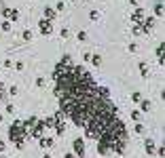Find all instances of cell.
Returning <instances> with one entry per match:
<instances>
[{
  "label": "cell",
  "instance_id": "obj_1",
  "mask_svg": "<svg viewBox=\"0 0 165 158\" xmlns=\"http://www.w3.org/2000/svg\"><path fill=\"white\" fill-rule=\"evenodd\" d=\"M114 118H119V108L112 103V99H102L98 101L95 110H93L91 118L87 120V124L83 127L85 129V137L87 139H100L102 135L106 133V129L110 127V122Z\"/></svg>",
  "mask_w": 165,
  "mask_h": 158
},
{
  "label": "cell",
  "instance_id": "obj_2",
  "mask_svg": "<svg viewBox=\"0 0 165 158\" xmlns=\"http://www.w3.org/2000/svg\"><path fill=\"white\" fill-rule=\"evenodd\" d=\"M28 137H30V135H28V129H26V122H23V120H13L9 124V141H13L17 150L26 148Z\"/></svg>",
  "mask_w": 165,
  "mask_h": 158
},
{
  "label": "cell",
  "instance_id": "obj_3",
  "mask_svg": "<svg viewBox=\"0 0 165 158\" xmlns=\"http://www.w3.org/2000/svg\"><path fill=\"white\" fill-rule=\"evenodd\" d=\"M53 120H55L53 131H55L57 137H61V135L66 133V116H64V112H61V110H57L55 114H53Z\"/></svg>",
  "mask_w": 165,
  "mask_h": 158
},
{
  "label": "cell",
  "instance_id": "obj_4",
  "mask_svg": "<svg viewBox=\"0 0 165 158\" xmlns=\"http://www.w3.org/2000/svg\"><path fill=\"white\" fill-rule=\"evenodd\" d=\"M72 150L76 158H85L87 156V146H85V137H74L72 141Z\"/></svg>",
  "mask_w": 165,
  "mask_h": 158
},
{
  "label": "cell",
  "instance_id": "obj_5",
  "mask_svg": "<svg viewBox=\"0 0 165 158\" xmlns=\"http://www.w3.org/2000/svg\"><path fill=\"white\" fill-rule=\"evenodd\" d=\"M68 65H72V59H70V55H64V57L59 59V63L53 67V74H51V78L55 80V78H57V76H59V74L66 70V67H68Z\"/></svg>",
  "mask_w": 165,
  "mask_h": 158
},
{
  "label": "cell",
  "instance_id": "obj_6",
  "mask_svg": "<svg viewBox=\"0 0 165 158\" xmlns=\"http://www.w3.org/2000/svg\"><path fill=\"white\" fill-rule=\"evenodd\" d=\"M53 28H55L53 21L47 19V17H42V19L38 21V32H40L42 36H51V34H53Z\"/></svg>",
  "mask_w": 165,
  "mask_h": 158
},
{
  "label": "cell",
  "instance_id": "obj_7",
  "mask_svg": "<svg viewBox=\"0 0 165 158\" xmlns=\"http://www.w3.org/2000/svg\"><path fill=\"white\" fill-rule=\"evenodd\" d=\"M140 26H142V32H144V34H150V32L157 28V21H155V17H144Z\"/></svg>",
  "mask_w": 165,
  "mask_h": 158
},
{
  "label": "cell",
  "instance_id": "obj_8",
  "mask_svg": "<svg viewBox=\"0 0 165 158\" xmlns=\"http://www.w3.org/2000/svg\"><path fill=\"white\" fill-rule=\"evenodd\" d=\"M38 146H40V148H44V150H49V148H53V146H55V139H53V137H49V135H42V137L38 139Z\"/></svg>",
  "mask_w": 165,
  "mask_h": 158
},
{
  "label": "cell",
  "instance_id": "obj_9",
  "mask_svg": "<svg viewBox=\"0 0 165 158\" xmlns=\"http://www.w3.org/2000/svg\"><path fill=\"white\" fill-rule=\"evenodd\" d=\"M155 150H157V143H155V139H144V152L148 154V156H152L155 154Z\"/></svg>",
  "mask_w": 165,
  "mask_h": 158
},
{
  "label": "cell",
  "instance_id": "obj_10",
  "mask_svg": "<svg viewBox=\"0 0 165 158\" xmlns=\"http://www.w3.org/2000/svg\"><path fill=\"white\" fill-rule=\"evenodd\" d=\"M95 150H98V154H100V156H110V154H112V152H110V146H108V143H104V141H98Z\"/></svg>",
  "mask_w": 165,
  "mask_h": 158
},
{
  "label": "cell",
  "instance_id": "obj_11",
  "mask_svg": "<svg viewBox=\"0 0 165 158\" xmlns=\"http://www.w3.org/2000/svg\"><path fill=\"white\" fill-rule=\"evenodd\" d=\"M138 70H140V76H142V78H150V67H148L146 61H140L138 63Z\"/></svg>",
  "mask_w": 165,
  "mask_h": 158
},
{
  "label": "cell",
  "instance_id": "obj_12",
  "mask_svg": "<svg viewBox=\"0 0 165 158\" xmlns=\"http://www.w3.org/2000/svg\"><path fill=\"white\" fill-rule=\"evenodd\" d=\"M142 19H144V9L138 7V9L131 13V21H133V23H142Z\"/></svg>",
  "mask_w": 165,
  "mask_h": 158
},
{
  "label": "cell",
  "instance_id": "obj_13",
  "mask_svg": "<svg viewBox=\"0 0 165 158\" xmlns=\"http://www.w3.org/2000/svg\"><path fill=\"white\" fill-rule=\"evenodd\" d=\"M98 95H100L102 99H110V89H108V86L98 84Z\"/></svg>",
  "mask_w": 165,
  "mask_h": 158
},
{
  "label": "cell",
  "instance_id": "obj_14",
  "mask_svg": "<svg viewBox=\"0 0 165 158\" xmlns=\"http://www.w3.org/2000/svg\"><path fill=\"white\" fill-rule=\"evenodd\" d=\"M140 112H152V101L150 99H142L140 101Z\"/></svg>",
  "mask_w": 165,
  "mask_h": 158
},
{
  "label": "cell",
  "instance_id": "obj_15",
  "mask_svg": "<svg viewBox=\"0 0 165 158\" xmlns=\"http://www.w3.org/2000/svg\"><path fill=\"white\" fill-rule=\"evenodd\" d=\"M7 19L11 21V23H15V21H19V11H17V9H11V7H9V15H7Z\"/></svg>",
  "mask_w": 165,
  "mask_h": 158
},
{
  "label": "cell",
  "instance_id": "obj_16",
  "mask_svg": "<svg viewBox=\"0 0 165 158\" xmlns=\"http://www.w3.org/2000/svg\"><path fill=\"white\" fill-rule=\"evenodd\" d=\"M42 17H47V19H51V21H55L57 13H55V9H51V7H44V15H42Z\"/></svg>",
  "mask_w": 165,
  "mask_h": 158
},
{
  "label": "cell",
  "instance_id": "obj_17",
  "mask_svg": "<svg viewBox=\"0 0 165 158\" xmlns=\"http://www.w3.org/2000/svg\"><path fill=\"white\" fill-rule=\"evenodd\" d=\"M155 55H157V61L163 65V42H159V44H157V51H155Z\"/></svg>",
  "mask_w": 165,
  "mask_h": 158
},
{
  "label": "cell",
  "instance_id": "obj_18",
  "mask_svg": "<svg viewBox=\"0 0 165 158\" xmlns=\"http://www.w3.org/2000/svg\"><path fill=\"white\" fill-rule=\"evenodd\" d=\"M0 28H2V32H7V34H9V32L13 30V23H11L9 19H2V23H0Z\"/></svg>",
  "mask_w": 165,
  "mask_h": 158
},
{
  "label": "cell",
  "instance_id": "obj_19",
  "mask_svg": "<svg viewBox=\"0 0 165 158\" xmlns=\"http://www.w3.org/2000/svg\"><path fill=\"white\" fill-rule=\"evenodd\" d=\"M89 61L95 65V67H102V63H104V61H102V55H91V59H89Z\"/></svg>",
  "mask_w": 165,
  "mask_h": 158
},
{
  "label": "cell",
  "instance_id": "obj_20",
  "mask_svg": "<svg viewBox=\"0 0 165 158\" xmlns=\"http://www.w3.org/2000/svg\"><path fill=\"white\" fill-rule=\"evenodd\" d=\"M131 120L140 122V120H142V112H140V110H131Z\"/></svg>",
  "mask_w": 165,
  "mask_h": 158
},
{
  "label": "cell",
  "instance_id": "obj_21",
  "mask_svg": "<svg viewBox=\"0 0 165 158\" xmlns=\"http://www.w3.org/2000/svg\"><path fill=\"white\" fill-rule=\"evenodd\" d=\"M131 34H133V36L144 34V32H142V26H140V23H133V26H131Z\"/></svg>",
  "mask_w": 165,
  "mask_h": 158
},
{
  "label": "cell",
  "instance_id": "obj_22",
  "mask_svg": "<svg viewBox=\"0 0 165 158\" xmlns=\"http://www.w3.org/2000/svg\"><path fill=\"white\" fill-rule=\"evenodd\" d=\"M21 38L26 40V42H30L32 38H34V34H32V30H23V34H21Z\"/></svg>",
  "mask_w": 165,
  "mask_h": 158
},
{
  "label": "cell",
  "instance_id": "obj_23",
  "mask_svg": "<svg viewBox=\"0 0 165 158\" xmlns=\"http://www.w3.org/2000/svg\"><path fill=\"white\" fill-rule=\"evenodd\" d=\"M131 101H133V103H140V101H142V93H140V91H133V93H131Z\"/></svg>",
  "mask_w": 165,
  "mask_h": 158
},
{
  "label": "cell",
  "instance_id": "obj_24",
  "mask_svg": "<svg viewBox=\"0 0 165 158\" xmlns=\"http://www.w3.org/2000/svg\"><path fill=\"white\" fill-rule=\"evenodd\" d=\"M155 15H157V17L163 15V2H157V4H155Z\"/></svg>",
  "mask_w": 165,
  "mask_h": 158
},
{
  "label": "cell",
  "instance_id": "obj_25",
  "mask_svg": "<svg viewBox=\"0 0 165 158\" xmlns=\"http://www.w3.org/2000/svg\"><path fill=\"white\" fill-rule=\"evenodd\" d=\"M7 91H9V95H11V97H15V95L19 93V86H17V84H13V86H9V89H7Z\"/></svg>",
  "mask_w": 165,
  "mask_h": 158
},
{
  "label": "cell",
  "instance_id": "obj_26",
  "mask_svg": "<svg viewBox=\"0 0 165 158\" xmlns=\"http://www.w3.org/2000/svg\"><path fill=\"white\" fill-rule=\"evenodd\" d=\"M59 36H61V38L66 40V38L70 36V28H68V26H66V28H61V30H59Z\"/></svg>",
  "mask_w": 165,
  "mask_h": 158
},
{
  "label": "cell",
  "instance_id": "obj_27",
  "mask_svg": "<svg viewBox=\"0 0 165 158\" xmlns=\"http://www.w3.org/2000/svg\"><path fill=\"white\" fill-rule=\"evenodd\" d=\"M127 51L129 53H138V42H129L127 44Z\"/></svg>",
  "mask_w": 165,
  "mask_h": 158
},
{
  "label": "cell",
  "instance_id": "obj_28",
  "mask_svg": "<svg viewBox=\"0 0 165 158\" xmlns=\"http://www.w3.org/2000/svg\"><path fill=\"white\" fill-rule=\"evenodd\" d=\"M135 133H138V135H144V133H146V127L138 122V124H135Z\"/></svg>",
  "mask_w": 165,
  "mask_h": 158
},
{
  "label": "cell",
  "instance_id": "obj_29",
  "mask_svg": "<svg viewBox=\"0 0 165 158\" xmlns=\"http://www.w3.org/2000/svg\"><path fill=\"white\" fill-rule=\"evenodd\" d=\"M4 112L13 116V114H15V105H13V103H7V105H4Z\"/></svg>",
  "mask_w": 165,
  "mask_h": 158
},
{
  "label": "cell",
  "instance_id": "obj_30",
  "mask_svg": "<svg viewBox=\"0 0 165 158\" xmlns=\"http://www.w3.org/2000/svg\"><path fill=\"white\" fill-rule=\"evenodd\" d=\"M76 40H81V42H85V40H87V32H85V30H81V32L76 34Z\"/></svg>",
  "mask_w": 165,
  "mask_h": 158
},
{
  "label": "cell",
  "instance_id": "obj_31",
  "mask_svg": "<svg viewBox=\"0 0 165 158\" xmlns=\"http://www.w3.org/2000/svg\"><path fill=\"white\" fill-rule=\"evenodd\" d=\"M89 19H91V21H98V19H100V11H91V13H89Z\"/></svg>",
  "mask_w": 165,
  "mask_h": 158
},
{
  "label": "cell",
  "instance_id": "obj_32",
  "mask_svg": "<svg viewBox=\"0 0 165 158\" xmlns=\"http://www.w3.org/2000/svg\"><path fill=\"white\" fill-rule=\"evenodd\" d=\"M44 84H47V80H44L42 76H38V78H36V86H38V89H42Z\"/></svg>",
  "mask_w": 165,
  "mask_h": 158
},
{
  "label": "cell",
  "instance_id": "obj_33",
  "mask_svg": "<svg viewBox=\"0 0 165 158\" xmlns=\"http://www.w3.org/2000/svg\"><path fill=\"white\" fill-rule=\"evenodd\" d=\"M4 91H7V86H4V82H2V80H0V99H4V95H7Z\"/></svg>",
  "mask_w": 165,
  "mask_h": 158
},
{
  "label": "cell",
  "instance_id": "obj_34",
  "mask_svg": "<svg viewBox=\"0 0 165 158\" xmlns=\"http://www.w3.org/2000/svg\"><path fill=\"white\" fill-rule=\"evenodd\" d=\"M64 9H66V4H64V2H61V0H59V2L55 4V13H61Z\"/></svg>",
  "mask_w": 165,
  "mask_h": 158
},
{
  "label": "cell",
  "instance_id": "obj_35",
  "mask_svg": "<svg viewBox=\"0 0 165 158\" xmlns=\"http://www.w3.org/2000/svg\"><path fill=\"white\" fill-rule=\"evenodd\" d=\"M15 67H17V72H21L23 70V67H26V63H23V61H17V63H13Z\"/></svg>",
  "mask_w": 165,
  "mask_h": 158
},
{
  "label": "cell",
  "instance_id": "obj_36",
  "mask_svg": "<svg viewBox=\"0 0 165 158\" xmlns=\"http://www.w3.org/2000/svg\"><path fill=\"white\" fill-rule=\"evenodd\" d=\"M2 65H4V67H13V61H11V59H4Z\"/></svg>",
  "mask_w": 165,
  "mask_h": 158
},
{
  "label": "cell",
  "instance_id": "obj_37",
  "mask_svg": "<svg viewBox=\"0 0 165 158\" xmlns=\"http://www.w3.org/2000/svg\"><path fill=\"white\" fill-rule=\"evenodd\" d=\"M64 158H76V156H74V152H66V154H64Z\"/></svg>",
  "mask_w": 165,
  "mask_h": 158
},
{
  "label": "cell",
  "instance_id": "obj_38",
  "mask_svg": "<svg viewBox=\"0 0 165 158\" xmlns=\"http://www.w3.org/2000/svg\"><path fill=\"white\" fill-rule=\"evenodd\" d=\"M4 150H7V143H4V141H0V152H4Z\"/></svg>",
  "mask_w": 165,
  "mask_h": 158
},
{
  "label": "cell",
  "instance_id": "obj_39",
  "mask_svg": "<svg viewBox=\"0 0 165 158\" xmlns=\"http://www.w3.org/2000/svg\"><path fill=\"white\" fill-rule=\"evenodd\" d=\"M129 2H131L133 7H138V4H140V0H129Z\"/></svg>",
  "mask_w": 165,
  "mask_h": 158
},
{
  "label": "cell",
  "instance_id": "obj_40",
  "mask_svg": "<svg viewBox=\"0 0 165 158\" xmlns=\"http://www.w3.org/2000/svg\"><path fill=\"white\" fill-rule=\"evenodd\" d=\"M40 158H51V154H42V156H40Z\"/></svg>",
  "mask_w": 165,
  "mask_h": 158
},
{
  "label": "cell",
  "instance_id": "obj_41",
  "mask_svg": "<svg viewBox=\"0 0 165 158\" xmlns=\"http://www.w3.org/2000/svg\"><path fill=\"white\" fill-rule=\"evenodd\" d=\"M70 2H76V0H70Z\"/></svg>",
  "mask_w": 165,
  "mask_h": 158
},
{
  "label": "cell",
  "instance_id": "obj_42",
  "mask_svg": "<svg viewBox=\"0 0 165 158\" xmlns=\"http://www.w3.org/2000/svg\"><path fill=\"white\" fill-rule=\"evenodd\" d=\"M87 2H91V0H87Z\"/></svg>",
  "mask_w": 165,
  "mask_h": 158
},
{
  "label": "cell",
  "instance_id": "obj_43",
  "mask_svg": "<svg viewBox=\"0 0 165 158\" xmlns=\"http://www.w3.org/2000/svg\"><path fill=\"white\" fill-rule=\"evenodd\" d=\"M0 101H2V99H0Z\"/></svg>",
  "mask_w": 165,
  "mask_h": 158
}]
</instances>
